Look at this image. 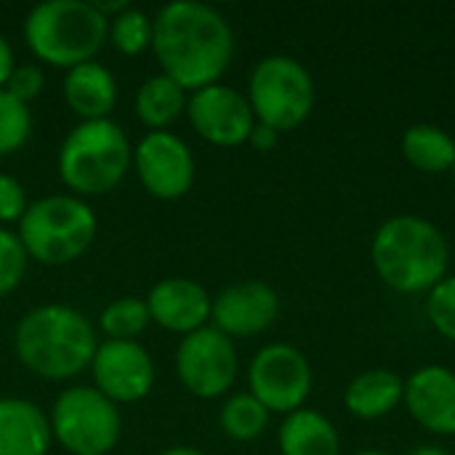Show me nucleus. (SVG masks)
I'll return each mask as SVG.
<instances>
[{
	"instance_id": "obj_23",
	"label": "nucleus",
	"mask_w": 455,
	"mask_h": 455,
	"mask_svg": "<svg viewBox=\"0 0 455 455\" xmlns=\"http://www.w3.org/2000/svg\"><path fill=\"white\" fill-rule=\"evenodd\" d=\"M269 411L251 395V392H240L232 395L219 413V424L221 432L235 440V443H251L256 437H261L269 427Z\"/></svg>"
},
{
	"instance_id": "obj_14",
	"label": "nucleus",
	"mask_w": 455,
	"mask_h": 455,
	"mask_svg": "<svg viewBox=\"0 0 455 455\" xmlns=\"http://www.w3.org/2000/svg\"><path fill=\"white\" fill-rule=\"evenodd\" d=\"M280 315V296L269 283L243 280L216 293L211 304V323L224 336L248 339L269 331Z\"/></svg>"
},
{
	"instance_id": "obj_19",
	"label": "nucleus",
	"mask_w": 455,
	"mask_h": 455,
	"mask_svg": "<svg viewBox=\"0 0 455 455\" xmlns=\"http://www.w3.org/2000/svg\"><path fill=\"white\" fill-rule=\"evenodd\" d=\"M405 379L392 368H371L357 373L344 389V408L360 421H379L403 405Z\"/></svg>"
},
{
	"instance_id": "obj_34",
	"label": "nucleus",
	"mask_w": 455,
	"mask_h": 455,
	"mask_svg": "<svg viewBox=\"0 0 455 455\" xmlns=\"http://www.w3.org/2000/svg\"><path fill=\"white\" fill-rule=\"evenodd\" d=\"M160 455H205L203 451H197V448H189V445H176V448H168L165 453Z\"/></svg>"
},
{
	"instance_id": "obj_15",
	"label": "nucleus",
	"mask_w": 455,
	"mask_h": 455,
	"mask_svg": "<svg viewBox=\"0 0 455 455\" xmlns=\"http://www.w3.org/2000/svg\"><path fill=\"white\" fill-rule=\"evenodd\" d=\"M403 408L429 435L455 437V371L448 365H421L405 379Z\"/></svg>"
},
{
	"instance_id": "obj_8",
	"label": "nucleus",
	"mask_w": 455,
	"mask_h": 455,
	"mask_svg": "<svg viewBox=\"0 0 455 455\" xmlns=\"http://www.w3.org/2000/svg\"><path fill=\"white\" fill-rule=\"evenodd\" d=\"M48 419L53 440L72 455H107L123 432L117 405L93 387L64 389Z\"/></svg>"
},
{
	"instance_id": "obj_32",
	"label": "nucleus",
	"mask_w": 455,
	"mask_h": 455,
	"mask_svg": "<svg viewBox=\"0 0 455 455\" xmlns=\"http://www.w3.org/2000/svg\"><path fill=\"white\" fill-rule=\"evenodd\" d=\"M13 67H16L13 48H11L8 37L0 35V88H5V83H8V77H11V72H13Z\"/></svg>"
},
{
	"instance_id": "obj_30",
	"label": "nucleus",
	"mask_w": 455,
	"mask_h": 455,
	"mask_svg": "<svg viewBox=\"0 0 455 455\" xmlns=\"http://www.w3.org/2000/svg\"><path fill=\"white\" fill-rule=\"evenodd\" d=\"M27 192L19 179L0 173V224L19 221L27 211Z\"/></svg>"
},
{
	"instance_id": "obj_17",
	"label": "nucleus",
	"mask_w": 455,
	"mask_h": 455,
	"mask_svg": "<svg viewBox=\"0 0 455 455\" xmlns=\"http://www.w3.org/2000/svg\"><path fill=\"white\" fill-rule=\"evenodd\" d=\"M53 432L40 405L24 397H0V455H45Z\"/></svg>"
},
{
	"instance_id": "obj_3",
	"label": "nucleus",
	"mask_w": 455,
	"mask_h": 455,
	"mask_svg": "<svg viewBox=\"0 0 455 455\" xmlns=\"http://www.w3.org/2000/svg\"><path fill=\"white\" fill-rule=\"evenodd\" d=\"M99 339L93 325L72 307L43 304L29 309L13 333L19 363L40 379L67 381L91 368Z\"/></svg>"
},
{
	"instance_id": "obj_26",
	"label": "nucleus",
	"mask_w": 455,
	"mask_h": 455,
	"mask_svg": "<svg viewBox=\"0 0 455 455\" xmlns=\"http://www.w3.org/2000/svg\"><path fill=\"white\" fill-rule=\"evenodd\" d=\"M32 136V112L24 101L0 88V157L19 152Z\"/></svg>"
},
{
	"instance_id": "obj_16",
	"label": "nucleus",
	"mask_w": 455,
	"mask_h": 455,
	"mask_svg": "<svg viewBox=\"0 0 455 455\" xmlns=\"http://www.w3.org/2000/svg\"><path fill=\"white\" fill-rule=\"evenodd\" d=\"M149 317L163 331L189 336L211 323V293L189 277H165L144 299Z\"/></svg>"
},
{
	"instance_id": "obj_20",
	"label": "nucleus",
	"mask_w": 455,
	"mask_h": 455,
	"mask_svg": "<svg viewBox=\"0 0 455 455\" xmlns=\"http://www.w3.org/2000/svg\"><path fill=\"white\" fill-rule=\"evenodd\" d=\"M280 455H339L341 435L333 421L312 408H301L283 419L277 429Z\"/></svg>"
},
{
	"instance_id": "obj_36",
	"label": "nucleus",
	"mask_w": 455,
	"mask_h": 455,
	"mask_svg": "<svg viewBox=\"0 0 455 455\" xmlns=\"http://www.w3.org/2000/svg\"><path fill=\"white\" fill-rule=\"evenodd\" d=\"M451 179H453V187H455V165L451 168Z\"/></svg>"
},
{
	"instance_id": "obj_21",
	"label": "nucleus",
	"mask_w": 455,
	"mask_h": 455,
	"mask_svg": "<svg viewBox=\"0 0 455 455\" xmlns=\"http://www.w3.org/2000/svg\"><path fill=\"white\" fill-rule=\"evenodd\" d=\"M403 155L421 173H451L455 165V139L435 123H416L403 133Z\"/></svg>"
},
{
	"instance_id": "obj_4",
	"label": "nucleus",
	"mask_w": 455,
	"mask_h": 455,
	"mask_svg": "<svg viewBox=\"0 0 455 455\" xmlns=\"http://www.w3.org/2000/svg\"><path fill=\"white\" fill-rule=\"evenodd\" d=\"M109 37V19L85 0H43L24 19V43L37 61L72 69L93 61Z\"/></svg>"
},
{
	"instance_id": "obj_1",
	"label": "nucleus",
	"mask_w": 455,
	"mask_h": 455,
	"mask_svg": "<svg viewBox=\"0 0 455 455\" xmlns=\"http://www.w3.org/2000/svg\"><path fill=\"white\" fill-rule=\"evenodd\" d=\"M152 51L163 75L184 91L221 80L235 59V29L221 11L200 0H173L155 16Z\"/></svg>"
},
{
	"instance_id": "obj_31",
	"label": "nucleus",
	"mask_w": 455,
	"mask_h": 455,
	"mask_svg": "<svg viewBox=\"0 0 455 455\" xmlns=\"http://www.w3.org/2000/svg\"><path fill=\"white\" fill-rule=\"evenodd\" d=\"M277 141H280V133H277L275 128L264 125V123H256V125H253V131H251V136H248V144H251L253 149H259V152H269V149H275V147H277Z\"/></svg>"
},
{
	"instance_id": "obj_2",
	"label": "nucleus",
	"mask_w": 455,
	"mask_h": 455,
	"mask_svg": "<svg viewBox=\"0 0 455 455\" xmlns=\"http://www.w3.org/2000/svg\"><path fill=\"white\" fill-rule=\"evenodd\" d=\"M371 261L387 288L403 296L429 293L448 277L451 245L443 229L416 213L381 221L371 240Z\"/></svg>"
},
{
	"instance_id": "obj_12",
	"label": "nucleus",
	"mask_w": 455,
	"mask_h": 455,
	"mask_svg": "<svg viewBox=\"0 0 455 455\" xmlns=\"http://www.w3.org/2000/svg\"><path fill=\"white\" fill-rule=\"evenodd\" d=\"M187 117L195 133L213 147L248 144V136L256 125L248 96L224 83L192 91L187 99Z\"/></svg>"
},
{
	"instance_id": "obj_9",
	"label": "nucleus",
	"mask_w": 455,
	"mask_h": 455,
	"mask_svg": "<svg viewBox=\"0 0 455 455\" xmlns=\"http://www.w3.org/2000/svg\"><path fill=\"white\" fill-rule=\"evenodd\" d=\"M312 365L301 349L285 341L261 347L248 365V392L269 411L291 416L312 395Z\"/></svg>"
},
{
	"instance_id": "obj_25",
	"label": "nucleus",
	"mask_w": 455,
	"mask_h": 455,
	"mask_svg": "<svg viewBox=\"0 0 455 455\" xmlns=\"http://www.w3.org/2000/svg\"><path fill=\"white\" fill-rule=\"evenodd\" d=\"M152 32L155 19H149L141 8H125L123 13L109 19V43L123 56H139L147 48H152Z\"/></svg>"
},
{
	"instance_id": "obj_29",
	"label": "nucleus",
	"mask_w": 455,
	"mask_h": 455,
	"mask_svg": "<svg viewBox=\"0 0 455 455\" xmlns=\"http://www.w3.org/2000/svg\"><path fill=\"white\" fill-rule=\"evenodd\" d=\"M43 88H45V72L40 64H16L5 83V91L24 104L37 99L43 93Z\"/></svg>"
},
{
	"instance_id": "obj_13",
	"label": "nucleus",
	"mask_w": 455,
	"mask_h": 455,
	"mask_svg": "<svg viewBox=\"0 0 455 455\" xmlns=\"http://www.w3.org/2000/svg\"><path fill=\"white\" fill-rule=\"evenodd\" d=\"M93 389H99L115 405H131L144 400L155 387L152 355L139 341H104L91 363Z\"/></svg>"
},
{
	"instance_id": "obj_33",
	"label": "nucleus",
	"mask_w": 455,
	"mask_h": 455,
	"mask_svg": "<svg viewBox=\"0 0 455 455\" xmlns=\"http://www.w3.org/2000/svg\"><path fill=\"white\" fill-rule=\"evenodd\" d=\"M408 455H451L445 448H440V445H419L416 451H411Z\"/></svg>"
},
{
	"instance_id": "obj_24",
	"label": "nucleus",
	"mask_w": 455,
	"mask_h": 455,
	"mask_svg": "<svg viewBox=\"0 0 455 455\" xmlns=\"http://www.w3.org/2000/svg\"><path fill=\"white\" fill-rule=\"evenodd\" d=\"M149 307L136 296H120L109 301L99 315V328L109 341H133L149 328Z\"/></svg>"
},
{
	"instance_id": "obj_18",
	"label": "nucleus",
	"mask_w": 455,
	"mask_h": 455,
	"mask_svg": "<svg viewBox=\"0 0 455 455\" xmlns=\"http://www.w3.org/2000/svg\"><path fill=\"white\" fill-rule=\"evenodd\" d=\"M61 91H64L67 107L80 117V123L109 120L117 104V80L96 59L67 69Z\"/></svg>"
},
{
	"instance_id": "obj_22",
	"label": "nucleus",
	"mask_w": 455,
	"mask_h": 455,
	"mask_svg": "<svg viewBox=\"0 0 455 455\" xmlns=\"http://www.w3.org/2000/svg\"><path fill=\"white\" fill-rule=\"evenodd\" d=\"M187 91L168 75H152L147 77L133 99L139 120L149 131H165L171 123H176L187 112Z\"/></svg>"
},
{
	"instance_id": "obj_11",
	"label": "nucleus",
	"mask_w": 455,
	"mask_h": 455,
	"mask_svg": "<svg viewBox=\"0 0 455 455\" xmlns=\"http://www.w3.org/2000/svg\"><path fill=\"white\" fill-rule=\"evenodd\" d=\"M133 168L141 187L157 200H179L195 184V155L171 131H149L133 147Z\"/></svg>"
},
{
	"instance_id": "obj_28",
	"label": "nucleus",
	"mask_w": 455,
	"mask_h": 455,
	"mask_svg": "<svg viewBox=\"0 0 455 455\" xmlns=\"http://www.w3.org/2000/svg\"><path fill=\"white\" fill-rule=\"evenodd\" d=\"M427 320L443 339L455 344V275H448L427 293Z\"/></svg>"
},
{
	"instance_id": "obj_5",
	"label": "nucleus",
	"mask_w": 455,
	"mask_h": 455,
	"mask_svg": "<svg viewBox=\"0 0 455 455\" xmlns=\"http://www.w3.org/2000/svg\"><path fill=\"white\" fill-rule=\"evenodd\" d=\"M56 165L75 197H99L125 179L133 165V147L115 120H88L64 136Z\"/></svg>"
},
{
	"instance_id": "obj_10",
	"label": "nucleus",
	"mask_w": 455,
	"mask_h": 455,
	"mask_svg": "<svg viewBox=\"0 0 455 455\" xmlns=\"http://www.w3.org/2000/svg\"><path fill=\"white\" fill-rule=\"evenodd\" d=\"M237 349L229 336L205 325L189 336H181L176 349V373L184 389L200 400H216L227 395L237 379Z\"/></svg>"
},
{
	"instance_id": "obj_27",
	"label": "nucleus",
	"mask_w": 455,
	"mask_h": 455,
	"mask_svg": "<svg viewBox=\"0 0 455 455\" xmlns=\"http://www.w3.org/2000/svg\"><path fill=\"white\" fill-rule=\"evenodd\" d=\"M27 251L16 232L0 227V299L11 296L27 275Z\"/></svg>"
},
{
	"instance_id": "obj_35",
	"label": "nucleus",
	"mask_w": 455,
	"mask_h": 455,
	"mask_svg": "<svg viewBox=\"0 0 455 455\" xmlns=\"http://www.w3.org/2000/svg\"><path fill=\"white\" fill-rule=\"evenodd\" d=\"M352 455H392V453H387V451H379V448H365V451H357V453H352Z\"/></svg>"
},
{
	"instance_id": "obj_6",
	"label": "nucleus",
	"mask_w": 455,
	"mask_h": 455,
	"mask_svg": "<svg viewBox=\"0 0 455 455\" xmlns=\"http://www.w3.org/2000/svg\"><path fill=\"white\" fill-rule=\"evenodd\" d=\"M96 213L83 197L48 195L27 205L16 235L29 259L61 267L85 256L96 237Z\"/></svg>"
},
{
	"instance_id": "obj_7",
	"label": "nucleus",
	"mask_w": 455,
	"mask_h": 455,
	"mask_svg": "<svg viewBox=\"0 0 455 455\" xmlns=\"http://www.w3.org/2000/svg\"><path fill=\"white\" fill-rule=\"evenodd\" d=\"M248 104L256 123H264L277 133L293 131L315 109V77L296 56H264L251 69Z\"/></svg>"
}]
</instances>
